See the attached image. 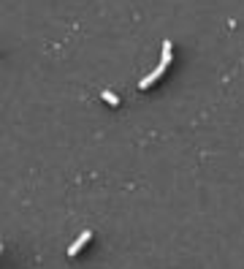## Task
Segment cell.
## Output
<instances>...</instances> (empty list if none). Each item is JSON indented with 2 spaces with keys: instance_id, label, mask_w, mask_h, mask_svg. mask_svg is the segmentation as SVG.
Masks as SVG:
<instances>
[{
  "instance_id": "1",
  "label": "cell",
  "mask_w": 244,
  "mask_h": 269,
  "mask_svg": "<svg viewBox=\"0 0 244 269\" xmlns=\"http://www.w3.org/2000/svg\"><path fill=\"white\" fill-rule=\"evenodd\" d=\"M163 74H166V65H163V63H160V65H157V68L152 71V74H149V76H144L141 82H138V87H141V90H149V87H152V84L157 82V79H160Z\"/></svg>"
},
{
  "instance_id": "2",
  "label": "cell",
  "mask_w": 244,
  "mask_h": 269,
  "mask_svg": "<svg viewBox=\"0 0 244 269\" xmlns=\"http://www.w3.org/2000/svg\"><path fill=\"white\" fill-rule=\"evenodd\" d=\"M90 239H92V231H81V237L74 242V245H71V248H68V255H76L81 248H84V245H87Z\"/></svg>"
},
{
  "instance_id": "3",
  "label": "cell",
  "mask_w": 244,
  "mask_h": 269,
  "mask_svg": "<svg viewBox=\"0 0 244 269\" xmlns=\"http://www.w3.org/2000/svg\"><path fill=\"white\" fill-rule=\"evenodd\" d=\"M174 60V52H171V41H163V55H160V63L168 68V63Z\"/></svg>"
},
{
  "instance_id": "4",
  "label": "cell",
  "mask_w": 244,
  "mask_h": 269,
  "mask_svg": "<svg viewBox=\"0 0 244 269\" xmlns=\"http://www.w3.org/2000/svg\"><path fill=\"white\" fill-rule=\"evenodd\" d=\"M101 98L106 101V104H111V106H117V104H120V98H117L114 93H111V90H103V93H101Z\"/></svg>"
}]
</instances>
